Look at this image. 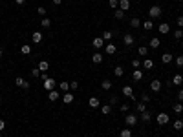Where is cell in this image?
I'll return each instance as SVG.
<instances>
[{
    "instance_id": "cell-1",
    "label": "cell",
    "mask_w": 183,
    "mask_h": 137,
    "mask_svg": "<svg viewBox=\"0 0 183 137\" xmlns=\"http://www.w3.org/2000/svg\"><path fill=\"white\" fill-rule=\"evenodd\" d=\"M55 84H57V82H55V79H51V77H48L46 81H42V88L46 91H51L53 88H55Z\"/></svg>"
},
{
    "instance_id": "cell-2",
    "label": "cell",
    "mask_w": 183,
    "mask_h": 137,
    "mask_svg": "<svg viewBox=\"0 0 183 137\" xmlns=\"http://www.w3.org/2000/svg\"><path fill=\"white\" fill-rule=\"evenodd\" d=\"M156 121H157V124H159V126H165V124H169L170 117L167 115V113H157V117H156Z\"/></svg>"
},
{
    "instance_id": "cell-3",
    "label": "cell",
    "mask_w": 183,
    "mask_h": 137,
    "mask_svg": "<svg viewBox=\"0 0 183 137\" xmlns=\"http://www.w3.org/2000/svg\"><path fill=\"white\" fill-rule=\"evenodd\" d=\"M148 15H150V18L161 17V7H159V6H152L150 9H148Z\"/></svg>"
},
{
    "instance_id": "cell-4",
    "label": "cell",
    "mask_w": 183,
    "mask_h": 137,
    "mask_svg": "<svg viewBox=\"0 0 183 137\" xmlns=\"http://www.w3.org/2000/svg\"><path fill=\"white\" fill-rule=\"evenodd\" d=\"M61 97H62V102H64V104H72L73 99H75V97H73V91H66V93H62Z\"/></svg>"
},
{
    "instance_id": "cell-5",
    "label": "cell",
    "mask_w": 183,
    "mask_h": 137,
    "mask_svg": "<svg viewBox=\"0 0 183 137\" xmlns=\"http://www.w3.org/2000/svg\"><path fill=\"white\" fill-rule=\"evenodd\" d=\"M15 84H17L18 88H22V90H28V88H29V82L24 81L22 77H17V79H15Z\"/></svg>"
},
{
    "instance_id": "cell-6",
    "label": "cell",
    "mask_w": 183,
    "mask_h": 137,
    "mask_svg": "<svg viewBox=\"0 0 183 137\" xmlns=\"http://www.w3.org/2000/svg\"><path fill=\"white\" fill-rule=\"evenodd\" d=\"M125 123H126V126H136V123H137V117H136L134 113H128V115L125 117Z\"/></svg>"
},
{
    "instance_id": "cell-7",
    "label": "cell",
    "mask_w": 183,
    "mask_h": 137,
    "mask_svg": "<svg viewBox=\"0 0 183 137\" xmlns=\"http://www.w3.org/2000/svg\"><path fill=\"white\" fill-rule=\"evenodd\" d=\"M92 46L95 48V50H101V48L105 46V40H103V37H95V38L92 40Z\"/></svg>"
},
{
    "instance_id": "cell-8",
    "label": "cell",
    "mask_w": 183,
    "mask_h": 137,
    "mask_svg": "<svg viewBox=\"0 0 183 137\" xmlns=\"http://www.w3.org/2000/svg\"><path fill=\"white\" fill-rule=\"evenodd\" d=\"M48 99L51 101V102H55L61 99V91H57V90H51V91H48Z\"/></svg>"
},
{
    "instance_id": "cell-9",
    "label": "cell",
    "mask_w": 183,
    "mask_h": 137,
    "mask_svg": "<svg viewBox=\"0 0 183 137\" xmlns=\"http://www.w3.org/2000/svg\"><path fill=\"white\" fill-rule=\"evenodd\" d=\"M88 106L93 110V108H101V101L97 99V97H92V99H88Z\"/></svg>"
},
{
    "instance_id": "cell-10",
    "label": "cell",
    "mask_w": 183,
    "mask_h": 137,
    "mask_svg": "<svg viewBox=\"0 0 183 137\" xmlns=\"http://www.w3.org/2000/svg\"><path fill=\"white\" fill-rule=\"evenodd\" d=\"M150 90L152 91H159L161 90V81H157V79L150 81Z\"/></svg>"
},
{
    "instance_id": "cell-11",
    "label": "cell",
    "mask_w": 183,
    "mask_h": 137,
    "mask_svg": "<svg viewBox=\"0 0 183 137\" xmlns=\"http://www.w3.org/2000/svg\"><path fill=\"white\" fill-rule=\"evenodd\" d=\"M134 35H130V33H126L125 37H123V42H125V46H132V44H134Z\"/></svg>"
},
{
    "instance_id": "cell-12",
    "label": "cell",
    "mask_w": 183,
    "mask_h": 137,
    "mask_svg": "<svg viewBox=\"0 0 183 137\" xmlns=\"http://www.w3.org/2000/svg\"><path fill=\"white\" fill-rule=\"evenodd\" d=\"M92 62H93V64H101V62H103V53L95 51V53L92 55Z\"/></svg>"
},
{
    "instance_id": "cell-13",
    "label": "cell",
    "mask_w": 183,
    "mask_h": 137,
    "mask_svg": "<svg viewBox=\"0 0 183 137\" xmlns=\"http://www.w3.org/2000/svg\"><path fill=\"white\" fill-rule=\"evenodd\" d=\"M59 91H61V93H66V91H70V82L62 81L61 84H59Z\"/></svg>"
},
{
    "instance_id": "cell-14",
    "label": "cell",
    "mask_w": 183,
    "mask_h": 137,
    "mask_svg": "<svg viewBox=\"0 0 183 137\" xmlns=\"http://www.w3.org/2000/svg\"><path fill=\"white\" fill-rule=\"evenodd\" d=\"M172 60H174V57H172L170 53H163V55H161V62H163V64H170Z\"/></svg>"
},
{
    "instance_id": "cell-15",
    "label": "cell",
    "mask_w": 183,
    "mask_h": 137,
    "mask_svg": "<svg viewBox=\"0 0 183 137\" xmlns=\"http://www.w3.org/2000/svg\"><path fill=\"white\" fill-rule=\"evenodd\" d=\"M141 66L145 68V70H152V68H154V60H152V58H145V60L141 62Z\"/></svg>"
},
{
    "instance_id": "cell-16",
    "label": "cell",
    "mask_w": 183,
    "mask_h": 137,
    "mask_svg": "<svg viewBox=\"0 0 183 137\" xmlns=\"http://www.w3.org/2000/svg\"><path fill=\"white\" fill-rule=\"evenodd\" d=\"M157 29H159V33H163V35H167V33L170 31V26L167 22H163V24H159V26H157Z\"/></svg>"
},
{
    "instance_id": "cell-17",
    "label": "cell",
    "mask_w": 183,
    "mask_h": 137,
    "mask_svg": "<svg viewBox=\"0 0 183 137\" xmlns=\"http://www.w3.org/2000/svg\"><path fill=\"white\" fill-rule=\"evenodd\" d=\"M141 28L145 29V31H152V29H154V24H152V20H145V22H141Z\"/></svg>"
},
{
    "instance_id": "cell-18",
    "label": "cell",
    "mask_w": 183,
    "mask_h": 137,
    "mask_svg": "<svg viewBox=\"0 0 183 137\" xmlns=\"http://www.w3.org/2000/svg\"><path fill=\"white\" fill-rule=\"evenodd\" d=\"M33 44H41L42 42V33L41 31H33Z\"/></svg>"
},
{
    "instance_id": "cell-19",
    "label": "cell",
    "mask_w": 183,
    "mask_h": 137,
    "mask_svg": "<svg viewBox=\"0 0 183 137\" xmlns=\"http://www.w3.org/2000/svg\"><path fill=\"white\" fill-rule=\"evenodd\" d=\"M132 79H134L136 82H139L143 79V71L141 70H134V73H132Z\"/></svg>"
},
{
    "instance_id": "cell-20",
    "label": "cell",
    "mask_w": 183,
    "mask_h": 137,
    "mask_svg": "<svg viewBox=\"0 0 183 137\" xmlns=\"http://www.w3.org/2000/svg\"><path fill=\"white\" fill-rule=\"evenodd\" d=\"M130 7V0H119V9L121 11H126Z\"/></svg>"
},
{
    "instance_id": "cell-21",
    "label": "cell",
    "mask_w": 183,
    "mask_h": 137,
    "mask_svg": "<svg viewBox=\"0 0 183 137\" xmlns=\"http://www.w3.org/2000/svg\"><path fill=\"white\" fill-rule=\"evenodd\" d=\"M159 44H161V40H159L157 37L150 38V48H152V50H157V48H159Z\"/></svg>"
},
{
    "instance_id": "cell-22",
    "label": "cell",
    "mask_w": 183,
    "mask_h": 137,
    "mask_svg": "<svg viewBox=\"0 0 183 137\" xmlns=\"http://www.w3.org/2000/svg\"><path fill=\"white\" fill-rule=\"evenodd\" d=\"M113 75H115V77H123V75H125L123 66H115V68H113Z\"/></svg>"
},
{
    "instance_id": "cell-23",
    "label": "cell",
    "mask_w": 183,
    "mask_h": 137,
    "mask_svg": "<svg viewBox=\"0 0 183 137\" xmlns=\"http://www.w3.org/2000/svg\"><path fill=\"white\" fill-rule=\"evenodd\" d=\"M172 84H183V75H180V73H176V75L172 77Z\"/></svg>"
},
{
    "instance_id": "cell-24",
    "label": "cell",
    "mask_w": 183,
    "mask_h": 137,
    "mask_svg": "<svg viewBox=\"0 0 183 137\" xmlns=\"http://www.w3.org/2000/svg\"><path fill=\"white\" fill-rule=\"evenodd\" d=\"M123 95H125V97H132V95H134L132 86H125V88H123Z\"/></svg>"
},
{
    "instance_id": "cell-25",
    "label": "cell",
    "mask_w": 183,
    "mask_h": 137,
    "mask_svg": "<svg viewBox=\"0 0 183 137\" xmlns=\"http://www.w3.org/2000/svg\"><path fill=\"white\" fill-rule=\"evenodd\" d=\"M101 113L110 115V113H112V106H110V104H103V106H101Z\"/></svg>"
},
{
    "instance_id": "cell-26",
    "label": "cell",
    "mask_w": 183,
    "mask_h": 137,
    "mask_svg": "<svg viewBox=\"0 0 183 137\" xmlns=\"http://www.w3.org/2000/svg\"><path fill=\"white\" fill-rule=\"evenodd\" d=\"M101 88H103V90H105V91H108V90H110V88H112V81L105 79V81L101 82Z\"/></svg>"
},
{
    "instance_id": "cell-27",
    "label": "cell",
    "mask_w": 183,
    "mask_h": 137,
    "mask_svg": "<svg viewBox=\"0 0 183 137\" xmlns=\"http://www.w3.org/2000/svg\"><path fill=\"white\" fill-rule=\"evenodd\" d=\"M115 51H117V48L113 46V44H106V53H108V55H113Z\"/></svg>"
},
{
    "instance_id": "cell-28",
    "label": "cell",
    "mask_w": 183,
    "mask_h": 137,
    "mask_svg": "<svg viewBox=\"0 0 183 137\" xmlns=\"http://www.w3.org/2000/svg\"><path fill=\"white\" fill-rule=\"evenodd\" d=\"M48 68H49V64H48V60H41V62H38V70H41V71H46Z\"/></svg>"
},
{
    "instance_id": "cell-29",
    "label": "cell",
    "mask_w": 183,
    "mask_h": 137,
    "mask_svg": "<svg viewBox=\"0 0 183 137\" xmlns=\"http://www.w3.org/2000/svg\"><path fill=\"white\" fill-rule=\"evenodd\" d=\"M172 110H174V113H178V115H180L181 111H183V104H181V102H176V104H174V108H172Z\"/></svg>"
},
{
    "instance_id": "cell-30",
    "label": "cell",
    "mask_w": 183,
    "mask_h": 137,
    "mask_svg": "<svg viewBox=\"0 0 183 137\" xmlns=\"http://www.w3.org/2000/svg\"><path fill=\"white\" fill-rule=\"evenodd\" d=\"M141 119L145 121V123H150V119H152V115H150V111H143L141 113Z\"/></svg>"
},
{
    "instance_id": "cell-31",
    "label": "cell",
    "mask_w": 183,
    "mask_h": 137,
    "mask_svg": "<svg viewBox=\"0 0 183 137\" xmlns=\"http://www.w3.org/2000/svg\"><path fill=\"white\" fill-rule=\"evenodd\" d=\"M136 110L143 113V111H147V104H145V102H137V104H136Z\"/></svg>"
},
{
    "instance_id": "cell-32",
    "label": "cell",
    "mask_w": 183,
    "mask_h": 137,
    "mask_svg": "<svg viewBox=\"0 0 183 137\" xmlns=\"http://www.w3.org/2000/svg\"><path fill=\"white\" fill-rule=\"evenodd\" d=\"M119 137H132V130H130V128H125V130H121Z\"/></svg>"
},
{
    "instance_id": "cell-33",
    "label": "cell",
    "mask_w": 183,
    "mask_h": 137,
    "mask_svg": "<svg viewBox=\"0 0 183 137\" xmlns=\"http://www.w3.org/2000/svg\"><path fill=\"white\" fill-rule=\"evenodd\" d=\"M130 26L132 28H141V20H139V18H132V20H130Z\"/></svg>"
},
{
    "instance_id": "cell-34",
    "label": "cell",
    "mask_w": 183,
    "mask_h": 137,
    "mask_svg": "<svg viewBox=\"0 0 183 137\" xmlns=\"http://www.w3.org/2000/svg\"><path fill=\"white\" fill-rule=\"evenodd\" d=\"M41 26H42L44 29H48L49 26H51V20H49V18H46V17H44V18H42V22H41Z\"/></svg>"
},
{
    "instance_id": "cell-35",
    "label": "cell",
    "mask_w": 183,
    "mask_h": 137,
    "mask_svg": "<svg viewBox=\"0 0 183 137\" xmlns=\"http://www.w3.org/2000/svg\"><path fill=\"white\" fill-rule=\"evenodd\" d=\"M172 126H174V130L180 132V130H183V121L178 119V121H174V124H172Z\"/></svg>"
},
{
    "instance_id": "cell-36",
    "label": "cell",
    "mask_w": 183,
    "mask_h": 137,
    "mask_svg": "<svg viewBox=\"0 0 183 137\" xmlns=\"http://www.w3.org/2000/svg\"><path fill=\"white\" fill-rule=\"evenodd\" d=\"M20 53H22V55H29V53H31V48H29L28 44H26V46H22V48H20Z\"/></svg>"
},
{
    "instance_id": "cell-37",
    "label": "cell",
    "mask_w": 183,
    "mask_h": 137,
    "mask_svg": "<svg viewBox=\"0 0 183 137\" xmlns=\"http://www.w3.org/2000/svg\"><path fill=\"white\" fill-rule=\"evenodd\" d=\"M113 17H115L117 20H123V17H125V11H121V9H117V11L113 13Z\"/></svg>"
},
{
    "instance_id": "cell-38",
    "label": "cell",
    "mask_w": 183,
    "mask_h": 137,
    "mask_svg": "<svg viewBox=\"0 0 183 137\" xmlns=\"http://www.w3.org/2000/svg\"><path fill=\"white\" fill-rule=\"evenodd\" d=\"M174 60H176V66L178 68H183V55H178Z\"/></svg>"
},
{
    "instance_id": "cell-39",
    "label": "cell",
    "mask_w": 183,
    "mask_h": 137,
    "mask_svg": "<svg viewBox=\"0 0 183 137\" xmlns=\"http://www.w3.org/2000/svg\"><path fill=\"white\" fill-rule=\"evenodd\" d=\"M112 37H113L112 31H105V33H103V40H112Z\"/></svg>"
},
{
    "instance_id": "cell-40",
    "label": "cell",
    "mask_w": 183,
    "mask_h": 137,
    "mask_svg": "<svg viewBox=\"0 0 183 137\" xmlns=\"http://www.w3.org/2000/svg\"><path fill=\"white\" fill-rule=\"evenodd\" d=\"M108 6H110L112 9H115V7H119V0H108Z\"/></svg>"
},
{
    "instance_id": "cell-41",
    "label": "cell",
    "mask_w": 183,
    "mask_h": 137,
    "mask_svg": "<svg viewBox=\"0 0 183 137\" xmlns=\"http://www.w3.org/2000/svg\"><path fill=\"white\" fill-rule=\"evenodd\" d=\"M37 13H38V15H41V17L44 18V17H46V13H48V11H46V7H44V6H38V9H37Z\"/></svg>"
},
{
    "instance_id": "cell-42",
    "label": "cell",
    "mask_w": 183,
    "mask_h": 137,
    "mask_svg": "<svg viewBox=\"0 0 183 137\" xmlns=\"http://www.w3.org/2000/svg\"><path fill=\"white\" fill-rule=\"evenodd\" d=\"M77 88H79V82L77 81H72L70 82V91H77Z\"/></svg>"
},
{
    "instance_id": "cell-43",
    "label": "cell",
    "mask_w": 183,
    "mask_h": 137,
    "mask_svg": "<svg viewBox=\"0 0 183 137\" xmlns=\"http://www.w3.org/2000/svg\"><path fill=\"white\" fill-rule=\"evenodd\" d=\"M132 66H134V70H139V68H141V60H139V58H134V60H132Z\"/></svg>"
},
{
    "instance_id": "cell-44",
    "label": "cell",
    "mask_w": 183,
    "mask_h": 137,
    "mask_svg": "<svg viewBox=\"0 0 183 137\" xmlns=\"http://www.w3.org/2000/svg\"><path fill=\"white\" fill-rule=\"evenodd\" d=\"M174 37L178 38V40H180V38H183V29H180V28H178L176 31H174Z\"/></svg>"
},
{
    "instance_id": "cell-45",
    "label": "cell",
    "mask_w": 183,
    "mask_h": 137,
    "mask_svg": "<svg viewBox=\"0 0 183 137\" xmlns=\"http://www.w3.org/2000/svg\"><path fill=\"white\" fill-rule=\"evenodd\" d=\"M41 73H42V71L38 70V68H33V70H31V75L35 77V79H37V77H41Z\"/></svg>"
},
{
    "instance_id": "cell-46",
    "label": "cell",
    "mask_w": 183,
    "mask_h": 137,
    "mask_svg": "<svg viewBox=\"0 0 183 137\" xmlns=\"http://www.w3.org/2000/svg\"><path fill=\"white\" fill-rule=\"evenodd\" d=\"M137 53H139V55H147V53H148V48H147V46H141L139 50H137Z\"/></svg>"
},
{
    "instance_id": "cell-47",
    "label": "cell",
    "mask_w": 183,
    "mask_h": 137,
    "mask_svg": "<svg viewBox=\"0 0 183 137\" xmlns=\"http://www.w3.org/2000/svg\"><path fill=\"white\" fill-rule=\"evenodd\" d=\"M117 102H119V97H115V95H113V97H110V106H115Z\"/></svg>"
},
{
    "instance_id": "cell-48",
    "label": "cell",
    "mask_w": 183,
    "mask_h": 137,
    "mask_svg": "<svg viewBox=\"0 0 183 137\" xmlns=\"http://www.w3.org/2000/svg\"><path fill=\"white\" fill-rule=\"evenodd\" d=\"M141 102H145V104H147V102H150V97H148V93H143V95H141Z\"/></svg>"
},
{
    "instance_id": "cell-49",
    "label": "cell",
    "mask_w": 183,
    "mask_h": 137,
    "mask_svg": "<svg viewBox=\"0 0 183 137\" xmlns=\"http://www.w3.org/2000/svg\"><path fill=\"white\" fill-rule=\"evenodd\" d=\"M4 128H6V121H4V119H0V134L4 132Z\"/></svg>"
},
{
    "instance_id": "cell-50",
    "label": "cell",
    "mask_w": 183,
    "mask_h": 137,
    "mask_svg": "<svg viewBox=\"0 0 183 137\" xmlns=\"http://www.w3.org/2000/svg\"><path fill=\"white\" fill-rule=\"evenodd\" d=\"M176 24H178V26H180V29H181V28H183V17H178Z\"/></svg>"
},
{
    "instance_id": "cell-51",
    "label": "cell",
    "mask_w": 183,
    "mask_h": 137,
    "mask_svg": "<svg viewBox=\"0 0 183 137\" xmlns=\"http://www.w3.org/2000/svg\"><path fill=\"white\" fill-rule=\"evenodd\" d=\"M178 99H180V102L183 101V90H180V91H178Z\"/></svg>"
},
{
    "instance_id": "cell-52",
    "label": "cell",
    "mask_w": 183,
    "mask_h": 137,
    "mask_svg": "<svg viewBox=\"0 0 183 137\" xmlns=\"http://www.w3.org/2000/svg\"><path fill=\"white\" fill-rule=\"evenodd\" d=\"M121 111H128V104H121Z\"/></svg>"
},
{
    "instance_id": "cell-53",
    "label": "cell",
    "mask_w": 183,
    "mask_h": 137,
    "mask_svg": "<svg viewBox=\"0 0 183 137\" xmlns=\"http://www.w3.org/2000/svg\"><path fill=\"white\" fill-rule=\"evenodd\" d=\"M24 2H26V0H15V4H17V6H22Z\"/></svg>"
},
{
    "instance_id": "cell-54",
    "label": "cell",
    "mask_w": 183,
    "mask_h": 137,
    "mask_svg": "<svg viewBox=\"0 0 183 137\" xmlns=\"http://www.w3.org/2000/svg\"><path fill=\"white\" fill-rule=\"evenodd\" d=\"M53 4H55V6H61V4H62V0H53Z\"/></svg>"
},
{
    "instance_id": "cell-55",
    "label": "cell",
    "mask_w": 183,
    "mask_h": 137,
    "mask_svg": "<svg viewBox=\"0 0 183 137\" xmlns=\"http://www.w3.org/2000/svg\"><path fill=\"white\" fill-rule=\"evenodd\" d=\"M4 57V51H2V48H0V58H2Z\"/></svg>"
},
{
    "instance_id": "cell-56",
    "label": "cell",
    "mask_w": 183,
    "mask_h": 137,
    "mask_svg": "<svg viewBox=\"0 0 183 137\" xmlns=\"http://www.w3.org/2000/svg\"><path fill=\"white\" fill-rule=\"evenodd\" d=\"M181 48H183V42H181Z\"/></svg>"
},
{
    "instance_id": "cell-57",
    "label": "cell",
    "mask_w": 183,
    "mask_h": 137,
    "mask_svg": "<svg viewBox=\"0 0 183 137\" xmlns=\"http://www.w3.org/2000/svg\"><path fill=\"white\" fill-rule=\"evenodd\" d=\"M0 104H2V101H0Z\"/></svg>"
},
{
    "instance_id": "cell-58",
    "label": "cell",
    "mask_w": 183,
    "mask_h": 137,
    "mask_svg": "<svg viewBox=\"0 0 183 137\" xmlns=\"http://www.w3.org/2000/svg\"><path fill=\"white\" fill-rule=\"evenodd\" d=\"M0 137H2V134H0Z\"/></svg>"
}]
</instances>
